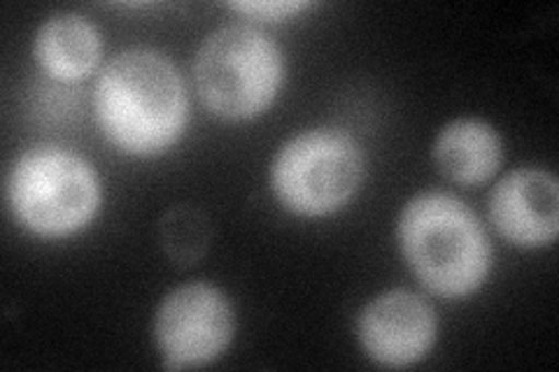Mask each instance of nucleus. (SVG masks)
Here are the masks:
<instances>
[{
    "label": "nucleus",
    "mask_w": 559,
    "mask_h": 372,
    "mask_svg": "<svg viewBox=\"0 0 559 372\" xmlns=\"http://www.w3.org/2000/svg\"><path fill=\"white\" fill-rule=\"evenodd\" d=\"M439 322L423 296L392 289L373 298L357 319L366 357L382 368H411L433 349Z\"/></svg>",
    "instance_id": "7"
},
{
    "label": "nucleus",
    "mask_w": 559,
    "mask_h": 372,
    "mask_svg": "<svg viewBox=\"0 0 559 372\" xmlns=\"http://www.w3.org/2000/svg\"><path fill=\"white\" fill-rule=\"evenodd\" d=\"M501 158V137L483 119H454L433 143L436 168L462 187L485 184L499 170Z\"/></svg>",
    "instance_id": "9"
},
{
    "label": "nucleus",
    "mask_w": 559,
    "mask_h": 372,
    "mask_svg": "<svg viewBox=\"0 0 559 372\" xmlns=\"http://www.w3.org/2000/svg\"><path fill=\"white\" fill-rule=\"evenodd\" d=\"M238 14L252 16V20H289L292 14H299L310 8L306 0H242V3H229Z\"/></svg>",
    "instance_id": "12"
},
{
    "label": "nucleus",
    "mask_w": 559,
    "mask_h": 372,
    "mask_svg": "<svg viewBox=\"0 0 559 372\" xmlns=\"http://www.w3.org/2000/svg\"><path fill=\"white\" fill-rule=\"evenodd\" d=\"M100 33L80 14L47 20L33 40L35 61L59 82H80L94 73L100 59Z\"/></svg>",
    "instance_id": "10"
},
{
    "label": "nucleus",
    "mask_w": 559,
    "mask_h": 372,
    "mask_svg": "<svg viewBox=\"0 0 559 372\" xmlns=\"http://www.w3.org/2000/svg\"><path fill=\"white\" fill-rule=\"evenodd\" d=\"M194 80L205 108L226 121L264 115L285 80V57L269 35L250 24H229L203 40Z\"/></svg>",
    "instance_id": "3"
},
{
    "label": "nucleus",
    "mask_w": 559,
    "mask_h": 372,
    "mask_svg": "<svg viewBox=\"0 0 559 372\" xmlns=\"http://www.w3.org/2000/svg\"><path fill=\"white\" fill-rule=\"evenodd\" d=\"M236 331L234 308L217 287L189 281L173 289L154 316V343L166 370L217 361Z\"/></svg>",
    "instance_id": "6"
},
{
    "label": "nucleus",
    "mask_w": 559,
    "mask_h": 372,
    "mask_svg": "<svg viewBox=\"0 0 559 372\" xmlns=\"http://www.w3.org/2000/svg\"><path fill=\"white\" fill-rule=\"evenodd\" d=\"M396 238L419 285L441 298L476 293L492 271V242L480 219L443 191L417 193L401 209Z\"/></svg>",
    "instance_id": "2"
},
{
    "label": "nucleus",
    "mask_w": 559,
    "mask_h": 372,
    "mask_svg": "<svg viewBox=\"0 0 559 372\" xmlns=\"http://www.w3.org/2000/svg\"><path fill=\"white\" fill-rule=\"evenodd\" d=\"M364 152L334 129L294 135L271 164V189L292 215L326 217L345 207L364 180Z\"/></svg>",
    "instance_id": "5"
},
{
    "label": "nucleus",
    "mask_w": 559,
    "mask_h": 372,
    "mask_svg": "<svg viewBox=\"0 0 559 372\" xmlns=\"http://www.w3.org/2000/svg\"><path fill=\"white\" fill-rule=\"evenodd\" d=\"M8 203L14 219L33 236L59 240L92 224L100 207V182L80 154L40 145L14 161Z\"/></svg>",
    "instance_id": "4"
},
{
    "label": "nucleus",
    "mask_w": 559,
    "mask_h": 372,
    "mask_svg": "<svg viewBox=\"0 0 559 372\" xmlns=\"http://www.w3.org/2000/svg\"><path fill=\"white\" fill-rule=\"evenodd\" d=\"M189 112L187 88L170 59L147 47L119 51L94 86V115L119 152L156 156L178 143Z\"/></svg>",
    "instance_id": "1"
},
{
    "label": "nucleus",
    "mask_w": 559,
    "mask_h": 372,
    "mask_svg": "<svg viewBox=\"0 0 559 372\" xmlns=\"http://www.w3.org/2000/svg\"><path fill=\"white\" fill-rule=\"evenodd\" d=\"M159 240L173 263H197L210 244L207 217L194 205H175L162 217Z\"/></svg>",
    "instance_id": "11"
},
{
    "label": "nucleus",
    "mask_w": 559,
    "mask_h": 372,
    "mask_svg": "<svg viewBox=\"0 0 559 372\" xmlns=\"http://www.w3.org/2000/svg\"><path fill=\"white\" fill-rule=\"evenodd\" d=\"M489 219L503 240L522 250L552 244L559 230L557 177L544 168L509 172L489 196Z\"/></svg>",
    "instance_id": "8"
}]
</instances>
